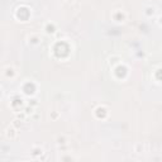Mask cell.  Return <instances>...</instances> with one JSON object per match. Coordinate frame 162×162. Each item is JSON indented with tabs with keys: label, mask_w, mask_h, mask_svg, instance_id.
<instances>
[{
	"label": "cell",
	"mask_w": 162,
	"mask_h": 162,
	"mask_svg": "<svg viewBox=\"0 0 162 162\" xmlns=\"http://www.w3.org/2000/svg\"><path fill=\"white\" fill-rule=\"evenodd\" d=\"M27 39H28V44H29V46H38L42 42V37L36 34V33H32L30 36H28Z\"/></svg>",
	"instance_id": "cell-1"
},
{
	"label": "cell",
	"mask_w": 162,
	"mask_h": 162,
	"mask_svg": "<svg viewBox=\"0 0 162 162\" xmlns=\"http://www.w3.org/2000/svg\"><path fill=\"white\" fill-rule=\"evenodd\" d=\"M126 18H127V15L123 10H115V12L113 13V19H114L115 22H124Z\"/></svg>",
	"instance_id": "cell-2"
},
{
	"label": "cell",
	"mask_w": 162,
	"mask_h": 162,
	"mask_svg": "<svg viewBox=\"0 0 162 162\" xmlns=\"http://www.w3.org/2000/svg\"><path fill=\"white\" fill-rule=\"evenodd\" d=\"M7 137L9 138L10 141H13V139H17V137H18V132H17V128H14V127L7 128Z\"/></svg>",
	"instance_id": "cell-3"
},
{
	"label": "cell",
	"mask_w": 162,
	"mask_h": 162,
	"mask_svg": "<svg viewBox=\"0 0 162 162\" xmlns=\"http://www.w3.org/2000/svg\"><path fill=\"white\" fill-rule=\"evenodd\" d=\"M4 73H5V76H7L8 79H14V77L17 76V71H15V69H14V67H12V66L5 67Z\"/></svg>",
	"instance_id": "cell-4"
},
{
	"label": "cell",
	"mask_w": 162,
	"mask_h": 162,
	"mask_svg": "<svg viewBox=\"0 0 162 162\" xmlns=\"http://www.w3.org/2000/svg\"><path fill=\"white\" fill-rule=\"evenodd\" d=\"M44 30H46L47 34H55L56 32H57V29H56V25L53 23H47L46 27H44Z\"/></svg>",
	"instance_id": "cell-5"
},
{
	"label": "cell",
	"mask_w": 162,
	"mask_h": 162,
	"mask_svg": "<svg viewBox=\"0 0 162 162\" xmlns=\"http://www.w3.org/2000/svg\"><path fill=\"white\" fill-rule=\"evenodd\" d=\"M144 14H146L148 18H151V17H153L156 14V8L155 7H147L146 10H144Z\"/></svg>",
	"instance_id": "cell-6"
},
{
	"label": "cell",
	"mask_w": 162,
	"mask_h": 162,
	"mask_svg": "<svg viewBox=\"0 0 162 162\" xmlns=\"http://www.w3.org/2000/svg\"><path fill=\"white\" fill-rule=\"evenodd\" d=\"M56 142H57L58 146H65V144H67V139L65 136H60V137H57Z\"/></svg>",
	"instance_id": "cell-7"
},
{
	"label": "cell",
	"mask_w": 162,
	"mask_h": 162,
	"mask_svg": "<svg viewBox=\"0 0 162 162\" xmlns=\"http://www.w3.org/2000/svg\"><path fill=\"white\" fill-rule=\"evenodd\" d=\"M43 153V148H41V147H33L32 149V155L36 156V155H42Z\"/></svg>",
	"instance_id": "cell-8"
},
{
	"label": "cell",
	"mask_w": 162,
	"mask_h": 162,
	"mask_svg": "<svg viewBox=\"0 0 162 162\" xmlns=\"http://www.w3.org/2000/svg\"><path fill=\"white\" fill-rule=\"evenodd\" d=\"M66 1H67V3H73L75 0H66Z\"/></svg>",
	"instance_id": "cell-9"
},
{
	"label": "cell",
	"mask_w": 162,
	"mask_h": 162,
	"mask_svg": "<svg viewBox=\"0 0 162 162\" xmlns=\"http://www.w3.org/2000/svg\"><path fill=\"white\" fill-rule=\"evenodd\" d=\"M1 96H3V90L0 89V98H1Z\"/></svg>",
	"instance_id": "cell-10"
}]
</instances>
